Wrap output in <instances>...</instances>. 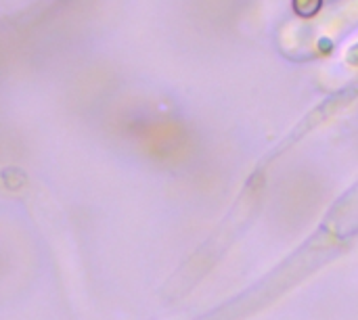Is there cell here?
Returning <instances> with one entry per match:
<instances>
[{"label":"cell","mask_w":358,"mask_h":320,"mask_svg":"<svg viewBox=\"0 0 358 320\" xmlns=\"http://www.w3.org/2000/svg\"><path fill=\"white\" fill-rule=\"evenodd\" d=\"M292 6L300 17H315L321 10L323 0H292Z\"/></svg>","instance_id":"1"}]
</instances>
